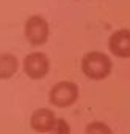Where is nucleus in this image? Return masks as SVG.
Segmentation results:
<instances>
[{
	"mask_svg": "<svg viewBox=\"0 0 130 134\" xmlns=\"http://www.w3.org/2000/svg\"><path fill=\"white\" fill-rule=\"evenodd\" d=\"M24 34L32 45H44L50 36L49 22L42 16H30L24 24Z\"/></svg>",
	"mask_w": 130,
	"mask_h": 134,
	"instance_id": "nucleus-3",
	"label": "nucleus"
},
{
	"mask_svg": "<svg viewBox=\"0 0 130 134\" xmlns=\"http://www.w3.org/2000/svg\"><path fill=\"white\" fill-rule=\"evenodd\" d=\"M49 134H71V126L64 119H57L53 128L50 130Z\"/></svg>",
	"mask_w": 130,
	"mask_h": 134,
	"instance_id": "nucleus-9",
	"label": "nucleus"
},
{
	"mask_svg": "<svg viewBox=\"0 0 130 134\" xmlns=\"http://www.w3.org/2000/svg\"><path fill=\"white\" fill-rule=\"evenodd\" d=\"M113 69L111 58L102 52H89L82 58V72L86 78L100 81L105 80Z\"/></svg>",
	"mask_w": 130,
	"mask_h": 134,
	"instance_id": "nucleus-1",
	"label": "nucleus"
},
{
	"mask_svg": "<svg viewBox=\"0 0 130 134\" xmlns=\"http://www.w3.org/2000/svg\"><path fill=\"white\" fill-rule=\"evenodd\" d=\"M19 70V61L11 53H0V80H9Z\"/></svg>",
	"mask_w": 130,
	"mask_h": 134,
	"instance_id": "nucleus-7",
	"label": "nucleus"
},
{
	"mask_svg": "<svg viewBox=\"0 0 130 134\" xmlns=\"http://www.w3.org/2000/svg\"><path fill=\"white\" fill-rule=\"evenodd\" d=\"M108 48L111 55L118 58H130V30L121 28L111 33L108 39Z\"/></svg>",
	"mask_w": 130,
	"mask_h": 134,
	"instance_id": "nucleus-5",
	"label": "nucleus"
},
{
	"mask_svg": "<svg viewBox=\"0 0 130 134\" xmlns=\"http://www.w3.org/2000/svg\"><path fill=\"white\" fill-rule=\"evenodd\" d=\"M85 134H113V131L103 122H91L86 125Z\"/></svg>",
	"mask_w": 130,
	"mask_h": 134,
	"instance_id": "nucleus-8",
	"label": "nucleus"
},
{
	"mask_svg": "<svg viewBox=\"0 0 130 134\" xmlns=\"http://www.w3.org/2000/svg\"><path fill=\"white\" fill-rule=\"evenodd\" d=\"M78 98V86L72 81H58L52 86L49 92L50 104L57 108H67Z\"/></svg>",
	"mask_w": 130,
	"mask_h": 134,
	"instance_id": "nucleus-2",
	"label": "nucleus"
},
{
	"mask_svg": "<svg viewBox=\"0 0 130 134\" xmlns=\"http://www.w3.org/2000/svg\"><path fill=\"white\" fill-rule=\"evenodd\" d=\"M55 122H57L55 112L50 111L49 108H39L33 111L32 117H30V126L36 133H50Z\"/></svg>",
	"mask_w": 130,
	"mask_h": 134,
	"instance_id": "nucleus-6",
	"label": "nucleus"
},
{
	"mask_svg": "<svg viewBox=\"0 0 130 134\" xmlns=\"http://www.w3.org/2000/svg\"><path fill=\"white\" fill-rule=\"evenodd\" d=\"M50 70L49 56L42 52H32L24 58V73L32 80H42Z\"/></svg>",
	"mask_w": 130,
	"mask_h": 134,
	"instance_id": "nucleus-4",
	"label": "nucleus"
}]
</instances>
